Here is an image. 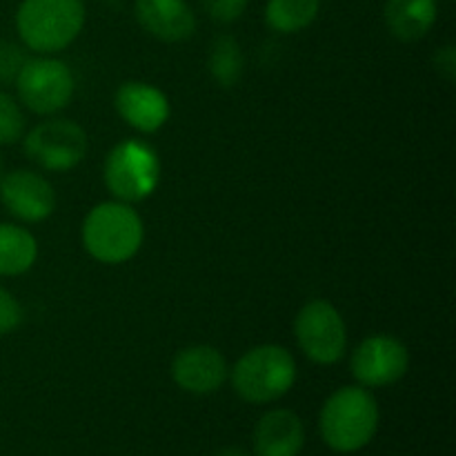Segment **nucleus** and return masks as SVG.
I'll use <instances>...</instances> for the list:
<instances>
[{
    "instance_id": "obj_1",
    "label": "nucleus",
    "mask_w": 456,
    "mask_h": 456,
    "mask_svg": "<svg viewBox=\"0 0 456 456\" xmlns=\"http://www.w3.org/2000/svg\"><path fill=\"white\" fill-rule=\"evenodd\" d=\"M319 423L328 448L341 454L359 452L377 435V399L365 387H341L325 401Z\"/></svg>"
},
{
    "instance_id": "obj_2",
    "label": "nucleus",
    "mask_w": 456,
    "mask_h": 456,
    "mask_svg": "<svg viewBox=\"0 0 456 456\" xmlns=\"http://www.w3.org/2000/svg\"><path fill=\"white\" fill-rule=\"evenodd\" d=\"M83 0H22L16 13L22 43L38 53L65 49L83 31Z\"/></svg>"
},
{
    "instance_id": "obj_3",
    "label": "nucleus",
    "mask_w": 456,
    "mask_h": 456,
    "mask_svg": "<svg viewBox=\"0 0 456 456\" xmlns=\"http://www.w3.org/2000/svg\"><path fill=\"white\" fill-rule=\"evenodd\" d=\"M142 221L129 205L101 203L83 223V245L96 261L118 265L142 245Z\"/></svg>"
},
{
    "instance_id": "obj_4",
    "label": "nucleus",
    "mask_w": 456,
    "mask_h": 456,
    "mask_svg": "<svg viewBox=\"0 0 456 456\" xmlns=\"http://www.w3.org/2000/svg\"><path fill=\"white\" fill-rule=\"evenodd\" d=\"M297 381L294 356L281 346H258L236 361L232 386L248 403H272L292 390Z\"/></svg>"
},
{
    "instance_id": "obj_5",
    "label": "nucleus",
    "mask_w": 456,
    "mask_h": 456,
    "mask_svg": "<svg viewBox=\"0 0 456 456\" xmlns=\"http://www.w3.org/2000/svg\"><path fill=\"white\" fill-rule=\"evenodd\" d=\"M160 163L150 145L125 141L110 151L105 160V185L123 203H138L156 190Z\"/></svg>"
},
{
    "instance_id": "obj_6",
    "label": "nucleus",
    "mask_w": 456,
    "mask_h": 456,
    "mask_svg": "<svg viewBox=\"0 0 456 456\" xmlns=\"http://www.w3.org/2000/svg\"><path fill=\"white\" fill-rule=\"evenodd\" d=\"M294 334L307 359L319 365H332L346 354V321L328 301H310L303 305L294 321Z\"/></svg>"
},
{
    "instance_id": "obj_7",
    "label": "nucleus",
    "mask_w": 456,
    "mask_h": 456,
    "mask_svg": "<svg viewBox=\"0 0 456 456\" xmlns=\"http://www.w3.org/2000/svg\"><path fill=\"white\" fill-rule=\"evenodd\" d=\"M25 154L49 172H67L87 154V134L74 120H45L27 134Z\"/></svg>"
},
{
    "instance_id": "obj_8",
    "label": "nucleus",
    "mask_w": 456,
    "mask_h": 456,
    "mask_svg": "<svg viewBox=\"0 0 456 456\" xmlns=\"http://www.w3.org/2000/svg\"><path fill=\"white\" fill-rule=\"evenodd\" d=\"M20 101L36 114H53L71 101L74 76L69 67L53 58L25 61L16 76Z\"/></svg>"
},
{
    "instance_id": "obj_9",
    "label": "nucleus",
    "mask_w": 456,
    "mask_h": 456,
    "mask_svg": "<svg viewBox=\"0 0 456 456\" xmlns=\"http://www.w3.org/2000/svg\"><path fill=\"white\" fill-rule=\"evenodd\" d=\"M408 347L395 337H370L352 354V374L363 387H386L408 372Z\"/></svg>"
},
{
    "instance_id": "obj_10",
    "label": "nucleus",
    "mask_w": 456,
    "mask_h": 456,
    "mask_svg": "<svg viewBox=\"0 0 456 456\" xmlns=\"http://www.w3.org/2000/svg\"><path fill=\"white\" fill-rule=\"evenodd\" d=\"M0 200L12 216L25 223L45 221L56 208L53 187L29 169H16L0 178Z\"/></svg>"
},
{
    "instance_id": "obj_11",
    "label": "nucleus",
    "mask_w": 456,
    "mask_h": 456,
    "mask_svg": "<svg viewBox=\"0 0 456 456\" xmlns=\"http://www.w3.org/2000/svg\"><path fill=\"white\" fill-rule=\"evenodd\" d=\"M227 361L216 347L191 346L178 352L172 363V377L178 387L191 395H212L225 383Z\"/></svg>"
},
{
    "instance_id": "obj_12",
    "label": "nucleus",
    "mask_w": 456,
    "mask_h": 456,
    "mask_svg": "<svg viewBox=\"0 0 456 456\" xmlns=\"http://www.w3.org/2000/svg\"><path fill=\"white\" fill-rule=\"evenodd\" d=\"M116 110L127 125L142 134L159 132L169 118V102L160 89L147 83H125L116 92Z\"/></svg>"
},
{
    "instance_id": "obj_13",
    "label": "nucleus",
    "mask_w": 456,
    "mask_h": 456,
    "mask_svg": "<svg viewBox=\"0 0 456 456\" xmlns=\"http://www.w3.org/2000/svg\"><path fill=\"white\" fill-rule=\"evenodd\" d=\"M134 13L147 34L165 43H181L196 29L194 12L185 0H136Z\"/></svg>"
},
{
    "instance_id": "obj_14",
    "label": "nucleus",
    "mask_w": 456,
    "mask_h": 456,
    "mask_svg": "<svg viewBox=\"0 0 456 456\" xmlns=\"http://www.w3.org/2000/svg\"><path fill=\"white\" fill-rule=\"evenodd\" d=\"M305 428L292 410H272L254 428V456H298Z\"/></svg>"
},
{
    "instance_id": "obj_15",
    "label": "nucleus",
    "mask_w": 456,
    "mask_h": 456,
    "mask_svg": "<svg viewBox=\"0 0 456 456\" xmlns=\"http://www.w3.org/2000/svg\"><path fill=\"white\" fill-rule=\"evenodd\" d=\"M436 0H387L383 9L387 29L403 43L421 40L436 22Z\"/></svg>"
},
{
    "instance_id": "obj_16",
    "label": "nucleus",
    "mask_w": 456,
    "mask_h": 456,
    "mask_svg": "<svg viewBox=\"0 0 456 456\" xmlns=\"http://www.w3.org/2000/svg\"><path fill=\"white\" fill-rule=\"evenodd\" d=\"M38 256L36 239L25 227L0 223V276L25 274Z\"/></svg>"
},
{
    "instance_id": "obj_17",
    "label": "nucleus",
    "mask_w": 456,
    "mask_h": 456,
    "mask_svg": "<svg viewBox=\"0 0 456 456\" xmlns=\"http://www.w3.org/2000/svg\"><path fill=\"white\" fill-rule=\"evenodd\" d=\"M321 0H270L265 7L267 25L281 34H297L316 20Z\"/></svg>"
},
{
    "instance_id": "obj_18",
    "label": "nucleus",
    "mask_w": 456,
    "mask_h": 456,
    "mask_svg": "<svg viewBox=\"0 0 456 456\" xmlns=\"http://www.w3.org/2000/svg\"><path fill=\"white\" fill-rule=\"evenodd\" d=\"M209 71L221 87L230 89L243 74V53L240 45L232 36H218L209 52Z\"/></svg>"
},
{
    "instance_id": "obj_19",
    "label": "nucleus",
    "mask_w": 456,
    "mask_h": 456,
    "mask_svg": "<svg viewBox=\"0 0 456 456\" xmlns=\"http://www.w3.org/2000/svg\"><path fill=\"white\" fill-rule=\"evenodd\" d=\"M22 134H25V116L20 107L12 96L0 92V145L20 141Z\"/></svg>"
},
{
    "instance_id": "obj_20",
    "label": "nucleus",
    "mask_w": 456,
    "mask_h": 456,
    "mask_svg": "<svg viewBox=\"0 0 456 456\" xmlns=\"http://www.w3.org/2000/svg\"><path fill=\"white\" fill-rule=\"evenodd\" d=\"M22 321V307L12 292L0 288V337L13 332Z\"/></svg>"
},
{
    "instance_id": "obj_21",
    "label": "nucleus",
    "mask_w": 456,
    "mask_h": 456,
    "mask_svg": "<svg viewBox=\"0 0 456 456\" xmlns=\"http://www.w3.org/2000/svg\"><path fill=\"white\" fill-rule=\"evenodd\" d=\"M249 0H203V7L216 22H234L243 16Z\"/></svg>"
},
{
    "instance_id": "obj_22",
    "label": "nucleus",
    "mask_w": 456,
    "mask_h": 456,
    "mask_svg": "<svg viewBox=\"0 0 456 456\" xmlns=\"http://www.w3.org/2000/svg\"><path fill=\"white\" fill-rule=\"evenodd\" d=\"M25 65V53L12 43H0V83L16 78L20 67Z\"/></svg>"
},
{
    "instance_id": "obj_23",
    "label": "nucleus",
    "mask_w": 456,
    "mask_h": 456,
    "mask_svg": "<svg viewBox=\"0 0 456 456\" xmlns=\"http://www.w3.org/2000/svg\"><path fill=\"white\" fill-rule=\"evenodd\" d=\"M436 71H439L444 78H448L450 83L456 78V52L452 45H445L444 49H439L435 56Z\"/></svg>"
},
{
    "instance_id": "obj_24",
    "label": "nucleus",
    "mask_w": 456,
    "mask_h": 456,
    "mask_svg": "<svg viewBox=\"0 0 456 456\" xmlns=\"http://www.w3.org/2000/svg\"><path fill=\"white\" fill-rule=\"evenodd\" d=\"M214 456H248V454H245L240 448H223V450H218Z\"/></svg>"
},
{
    "instance_id": "obj_25",
    "label": "nucleus",
    "mask_w": 456,
    "mask_h": 456,
    "mask_svg": "<svg viewBox=\"0 0 456 456\" xmlns=\"http://www.w3.org/2000/svg\"><path fill=\"white\" fill-rule=\"evenodd\" d=\"M0 169H3V160H0Z\"/></svg>"
}]
</instances>
